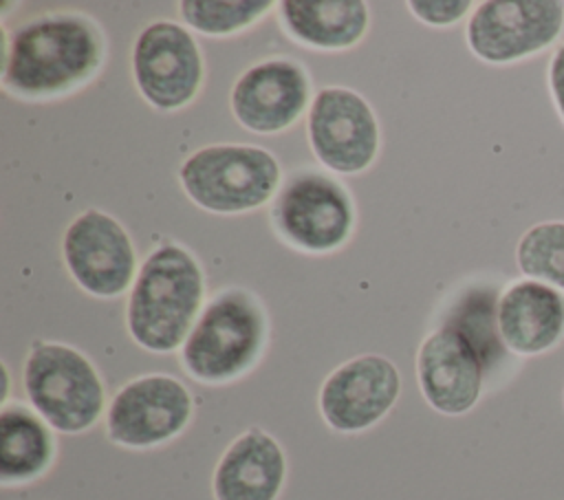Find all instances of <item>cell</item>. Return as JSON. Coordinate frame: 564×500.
Returning a JSON list of instances; mask_svg holds the SVG:
<instances>
[{"label":"cell","mask_w":564,"mask_h":500,"mask_svg":"<svg viewBox=\"0 0 564 500\" xmlns=\"http://www.w3.org/2000/svg\"><path fill=\"white\" fill-rule=\"evenodd\" d=\"M104 37L93 20L79 13L42 15L4 46L2 86L20 97L66 93L99 68Z\"/></svg>","instance_id":"cell-1"},{"label":"cell","mask_w":564,"mask_h":500,"mask_svg":"<svg viewBox=\"0 0 564 500\" xmlns=\"http://www.w3.org/2000/svg\"><path fill=\"white\" fill-rule=\"evenodd\" d=\"M203 302V271L176 244L154 249L128 300V330L150 352H172L189 337Z\"/></svg>","instance_id":"cell-2"},{"label":"cell","mask_w":564,"mask_h":500,"mask_svg":"<svg viewBox=\"0 0 564 500\" xmlns=\"http://www.w3.org/2000/svg\"><path fill=\"white\" fill-rule=\"evenodd\" d=\"M267 341L262 304L242 289L218 293L181 348V363L200 383L220 385L249 372Z\"/></svg>","instance_id":"cell-3"},{"label":"cell","mask_w":564,"mask_h":500,"mask_svg":"<svg viewBox=\"0 0 564 500\" xmlns=\"http://www.w3.org/2000/svg\"><path fill=\"white\" fill-rule=\"evenodd\" d=\"M24 392L33 410L62 434L90 430L106 403V390L93 361L57 341L33 344L24 361Z\"/></svg>","instance_id":"cell-4"},{"label":"cell","mask_w":564,"mask_h":500,"mask_svg":"<svg viewBox=\"0 0 564 500\" xmlns=\"http://www.w3.org/2000/svg\"><path fill=\"white\" fill-rule=\"evenodd\" d=\"M181 183L200 207L236 214L264 205L278 183L275 156L256 145H209L181 165Z\"/></svg>","instance_id":"cell-5"},{"label":"cell","mask_w":564,"mask_h":500,"mask_svg":"<svg viewBox=\"0 0 564 500\" xmlns=\"http://www.w3.org/2000/svg\"><path fill=\"white\" fill-rule=\"evenodd\" d=\"M562 33V0H487L467 22V44L487 64H511L538 55Z\"/></svg>","instance_id":"cell-6"},{"label":"cell","mask_w":564,"mask_h":500,"mask_svg":"<svg viewBox=\"0 0 564 500\" xmlns=\"http://www.w3.org/2000/svg\"><path fill=\"white\" fill-rule=\"evenodd\" d=\"M194 412L189 390L170 374H143L112 396L106 434L115 445L148 449L178 436Z\"/></svg>","instance_id":"cell-7"},{"label":"cell","mask_w":564,"mask_h":500,"mask_svg":"<svg viewBox=\"0 0 564 500\" xmlns=\"http://www.w3.org/2000/svg\"><path fill=\"white\" fill-rule=\"evenodd\" d=\"M271 218L291 244L306 251H333L350 236L355 211L350 196L335 178L304 170L284 183Z\"/></svg>","instance_id":"cell-8"},{"label":"cell","mask_w":564,"mask_h":500,"mask_svg":"<svg viewBox=\"0 0 564 500\" xmlns=\"http://www.w3.org/2000/svg\"><path fill=\"white\" fill-rule=\"evenodd\" d=\"M401 374L383 355H359L337 366L319 388V412L328 427L357 434L377 425L397 403Z\"/></svg>","instance_id":"cell-9"},{"label":"cell","mask_w":564,"mask_h":500,"mask_svg":"<svg viewBox=\"0 0 564 500\" xmlns=\"http://www.w3.org/2000/svg\"><path fill=\"white\" fill-rule=\"evenodd\" d=\"M132 70L143 97L161 110L185 106L203 81V59L194 37L167 20L152 22L139 33Z\"/></svg>","instance_id":"cell-10"},{"label":"cell","mask_w":564,"mask_h":500,"mask_svg":"<svg viewBox=\"0 0 564 500\" xmlns=\"http://www.w3.org/2000/svg\"><path fill=\"white\" fill-rule=\"evenodd\" d=\"M485 357L456 326L432 330L416 352V381L427 405L447 416L467 414L485 385Z\"/></svg>","instance_id":"cell-11"},{"label":"cell","mask_w":564,"mask_h":500,"mask_svg":"<svg viewBox=\"0 0 564 500\" xmlns=\"http://www.w3.org/2000/svg\"><path fill=\"white\" fill-rule=\"evenodd\" d=\"M308 139L315 156L335 172L366 170L379 150L372 108L348 88H322L308 110Z\"/></svg>","instance_id":"cell-12"},{"label":"cell","mask_w":564,"mask_h":500,"mask_svg":"<svg viewBox=\"0 0 564 500\" xmlns=\"http://www.w3.org/2000/svg\"><path fill=\"white\" fill-rule=\"evenodd\" d=\"M64 260L75 282L99 297L123 293L134 278V249L123 227L108 214L88 209L64 233Z\"/></svg>","instance_id":"cell-13"},{"label":"cell","mask_w":564,"mask_h":500,"mask_svg":"<svg viewBox=\"0 0 564 500\" xmlns=\"http://www.w3.org/2000/svg\"><path fill=\"white\" fill-rule=\"evenodd\" d=\"M308 77L291 59H269L242 73L231 90L236 119L260 134L289 128L306 108Z\"/></svg>","instance_id":"cell-14"},{"label":"cell","mask_w":564,"mask_h":500,"mask_svg":"<svg viewBox=\"0 0 564 500\" xmlns=\"http://www.w3.org/2000/svg\"><path fill=\"white\" fill-rule=\"evenodd\" d=\"M500 341L516 355L533 357L564 339V293L551 284L520 278L496 304Z\"/></svg>","instance_id":"cell-15"},{"label":"cell","mask_w":564,"mask_h":500,"mask_svg":"<svg viewBox=\"0 0 564 500\" xmlns=\"http://www.w3.org/2000/svg\"><path fill=\"white\" fill-rule=\"evenodd\" d=\"M286 480L282 445L264 430L238 434L216 463L214 500H280Z\"/></svg>","instance_id":"cell-16"},{"label":"cell","mask_w":564,"mask_h":500,"mask_svg":"<svg viewBox=\"0 0 564 500\" xmlns=\"http://www.w3.org/2000/svg\"><path fill=\"white\" fill-rule=\"evenodd\" d=\"M55 458L51 425L22 403H4L0 412V482L22 485L40 478Z\"/></svg>","instance_id":"cell-17"},{"label":"cell","mask_w":564,"mask_h":500,"mask_svg":"<svg viewBox=\"0 0 564 500\" xmlns=\"http://www.w3.org/2000/svg\"><path fill=\"white\" fill-rule=\"evenodd\" d=\"M280 15L293 37L317 48L352 46L368 26V9L359 0H286Z\"/></svg>","instance_id":"cell-18"},{"label":"cell","mask_w":564,"mask_h":500,"mask_svg":"<svg viewBox=\"0 0 564 500\" xmlns=\"http://www.w3.org/2000/svg\"><path fill=\"white\" fill-rule=\"evenodd\" d=\"M522 275L564 291V220H544L529 227L516 247Z\"/></svg>","instance_id":"cell-19"},{"label":"cell","mask_w":564,"mask_h":500,"mask_svg":"<svg viewBox=\"0 0 564 500\" xmlns=\"http://www.w3.org/2000/svg\"><path fill=\"white\" fill-rule=\"evenodd\" d=\"M181 18L200 33L225 35L238 29L253 24L262 18L271 2H253V0H238V2H216V0H183L178 4Z\"/></svg>","instance_id":"cell-20"},{"label":"cell","mask_w":564,"mask_h":500,"mask_svg":"<svg viewBox=\"0 0 564 500\" xmlns=\"http://www.w3.org/2000/svg\"><path fill=\"white\" fill-rule=\"evenodd\" d=\"M412 13L434 26H447L467 15L471 9L469 0H414L410 2Z\"/></svg>","instance_id":"cell-21"},{"label":"cell","mask_w":564,"mask_h":500,"mask_svg":"<svg viewBox=\"0 0 564 500\" xmlns=\"http://www.w3.org/2000/svg\"><path fill=\"white\" fill-rule=\"evenodd\" d=\"M546 81H549L553 106H555V110H557V115L564 123V44H560L555 48V53L551 55L549 70H546Z\"/></svg>","instance_id":"cell-22"}]
</instances>
